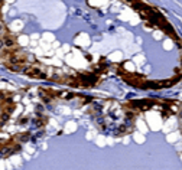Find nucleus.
<instances>
[{"label":"nucleus","mask_w":182,"mask_h":170,"mask_svg":"<svg viewBox=\"0 0 182 170\" xmlns=\"http://www.w3.org/2000/svg\"><path fill=\"white\" fill-rule=\"evenodd\" d=\"M80 87H94L98 82V75L96 72H82L78 75Z\"/></svg>","instance_id":"f257e3e1"},{"label":"nucleus","mask_w":182,"mask_h":170,"mask_svg":"<svg viewBox=\"0 0 182 170\" xmlns=\"http://www.w3.org/2000/svg\"><path fill=\"white\" fill-rule=\"evenodd\" d=\"M25 72L28 74L29 76H32V78H36V79H42V78H46V75L43 74L39 68H36V66H26V69H25Z\"/></svg>","instance_id":"f03ea898"},{"label":"nucleus","mask_w":182,"mask_h":170,"mask_svg":"<svg viewBox=\"0 0 182 170\" xmlns=\"http://www.w3.org/2000/svg\"><path fill=\"white\" fill-rule=\"evenodd\" d=\"M2 39H3V45H5L6 48H9V49H12V48L16 45V41H14V38L10 35V33H6Z\"/></svg>","instance_id":"7ed1b4c3"},{"label":"nucleus","mask_w":182,"mask_h":170,"mask_svg":"<svg viewBox=\"0 0 182 170\" xmlns=\"http://www.w3.org/2000/svg\"><path fill=\"white\" fill-rule=\"evenodd\" d=\"M14 110H16V105H14V102H12V104H3V111L7 114H12L14 113Z\"/></svg>","instance_id":"20e7f679"},{"label":"nucleus","mask_w":182,"mask_h":170,"mask_svg":"<svg viewBox=\"0 0 182 170\" xmlns=\"http://www.w3.org/2000/svg\"><path fill=\"white\" fill-rule=\"evenodd\" d=\"M32 137V136H30V133H22V134H18V136H16V138H18V140H19V141H28L29 138Z\"/></svg>","instance_id":"39448f33"},{"label":"nucleus","mask_w":182,"mask_h":170,"mask_svg":"<svg viewBox=\"0 0 182 170\" xmlns=\"http://www.w3.org/2000/svg\"><path fill=\"white\" fill-rule=\"evenodd\" d=\"M46 123H48V118H46V117H41L38 121H36V126H38V127H42V126H45Z\"/></svg>","instance_id":"423d86ee"},{"label":"nucleus","mask_w":182,"mask_h":170,"mask_svg":"<svg viewBox=\"0 0 182 170\" xmlns=\"http://www.w3.org/2000/svg\"><path fill=\"white\" fill-rule=\"evenodd\" d=\"M28 123H29L28 117H23V118H19V120H18V124H19V126H26Z\"/></svg>","instance_id":"0eeeda50"},{"label":"nucleus","mask_w":182,"mask_h":170,"mask_svg":"<svg viewBox=\"0 0 182 170\" xmlns=\"http://www.w3.org/2000/svg\"><path fill=\"white\" fill-rule=\"evenodd\" d=\"M3 146H5V144H3V141H2V140H0V150H2V149H3Z\"/></svg>","instance_id":"6e6552de"},{"label":"nucleus","mask_w":182,"mask_h":170,"mask_svg":"<svg viewBox=\"0 0 182 170\" xmlns=\"http://www.w3.org/2000/svg\"><path fill=\"white\" fill-rule=\"evenodd\" d=\"M0 9H2V6H0Z\"/></svg>","instance_id":"1a4fd4ad"}]
</instances>
